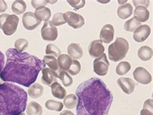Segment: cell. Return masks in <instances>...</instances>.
Masks as SVG:
<instances>
[{
    "mask_svg": "<svg viewBox=\"0 0 153 115\" xmlns=\"http://www.w3.org/2000/svg\"><path fill=\"white\" fill-rule=\"evenodd\" d=\"M28 46H29V42L24 38L18 39L14 43L16 49L20 53H23V51L27 48Z\"/></svg>",
    "mask_w": 153,
    "mask_h": 115,
    "instance_id": "obj_34",
    "label": "cell"
},
{
    "mask_svg": "<svg viewBox=\"0 0 153 115\" xmlns=\"http://www.w3.org/2000/svg\"><path fill=\"white\" fill-rule=\"evenodd\" d=\"M131 69V65L127 62H122L117 65L116 68V73L117 74L123 76L126 74Z\"/></svg>",
    "mask_w": 153,
    "mask_h": 115,
    "instance_id": "obj_30",
    "label": "cell"
},
{
    "mask_svg": "<svg viewBox=\"0 0 153 115\" xmlns=\"http://www.w3.org/2000/svg\"><path fill=\"white\" fill-rule=\"evenodd\" d=\"M151 34V28L147 25L139 26L133 34V39L136 42L142 43L146 40Z\"/></svg>",
    "mask_w": 153,
    "mask_h": 115,
    "instance_id": "obj_11",
    "label": "cell"
},
{
    "mask_svg": "<svg viewBox=\"0 0 153 115\" xmlns=\"http://www.w3.org/2000/svg\"><path fill=\"white\" fill-rule=\"evenodd\" d=\"M22 23L24 28L25 29L33 30L37 28L42 23V21L37 18L34 13L27 12L23 16Z\"/></svg>",
    "mask_w": 153,
    "mask_h": 115,
    "instance_id": "obj_9",
    "label": "cell"
},
{
    "mask_svg": "<svg viewBox=\"0 0 153 115\" xmlns=\"http://www.w3.org/2000/svg\"><path fill=\"white\" fill-rule=\"evenodd\" d=\"M63 15L68 25L73 29H79L85 24V19L82 16L79 14H76L74 12L67 11Z\"/></svg>",
    "mask_w": 153,
    "mask_h": 115,
    "instance_id": "obj_8",
    "label": "cell"
},
{
    "mask_svg": "<svg viewBox=\"0 0 153 115\" xmlns=\"http://www.w3.org/2000/svg\"><path fill=\"white\" fill-rule=\"evenodd\" d=\"M56 2H57V1H35V0H33L31 1V4L32 6L36 9L39 7H45L48 3H54Z\"/></svg>",
    "mask_w": 153,
    "mask_h": 115,
    "instance_id": "obj_37",
    "label": "cell"
},
{
    "mask_svg": "<svg viewBox=\"0 0 153 115\" xmlns=\"http://www.w3.org/2000/svg\"><path fill=\"white\" fill-rule=\"evenodd\" d=\"M52 94L55 98L58 99H63L65 98L67 94L66 90L62 87L58 82H55L51 86Z\"/></svg>",
    "mask_w": 153,
    "mask_h": 115,
    "instance_id": "obj_21",
    "label": "cell"
},
{
    "mask_svg": "<svg viewBox=\"0 0 153 115\" xmlns=\"http://www.w3.org/2000/svg\"><path fill=\"white\" fill-rule=\"evenodd\" d=\"M45 106L47 109L50 111H54L60 112L63 110L64 105L60 102H57L53 100H49L45 102Z\"/></svg>",
    "mask_w": 153,
    "mask_h": 115,
    "instance_id": "obj_28",
    "label": "cell"
},
{
    "mask_svg": "<svg viewBox=\"0 0 153 115\" xmlns=\"http://www.w3.org/2000/svg\"><path fill=\"white\" fill-rule=\"evenodd\" d=\"M45 53L47 55H51L54 57H58L61 54V50L58 47L52 43L48 44L45 49Z\"/></svg>",
    "mask_w": 153,
    "mask_h": 115,
    "instance_id": "obj_32",
    "label": "cell"
},
{
    "mask_svg": "<svg viewBox=\"0 0 153 115\" xmlns=\"http://www.w3.org/2000/svg\"><path fill=\"white\" fill-rule=\"evenodd\" d=\"M117 84L127 94H131L133 93L136 87L134 81L129 78H120L118 79Z\"/></svg>",
    "mask_w": 153,
    "mask_h": 115,
    "instance_id": "obj_13",
    "label": "cell"
},
{
    "mask_svg": "<svg viewBox=\"0 0 153 115\" xmlns=\"http://www.w3.org/2000/svg\"><path fill=\"white\" fill-rule=\"evenodd\" d=\"M27 115H42L43 109L39 104L36 102H31L27 107Z\"/></svg>",
    "mask_w": 153,
    "mask_h": 115,
    "instance_id": "obj_23",
    "label": "cell"
},
{
    "mask_svg": "<svg viewBox=\"0 0 153 115\" xmlns=\"http://www.w3.org/2000/svg\"><path fill=\"white\" fill-rule=\"evenodd\" d=\"M58 78H59L62 82L63 85L66 87H70L73 84V79L68 74L66 71L61 70L58 74Z\"/></svg>",
    "mask_w": 153,
    "mask_h": 115,
    "instance_id": "obj_29",
    "label": "cell"
},
{
    "mask_svg": "<svg viewBox=\"0 0 153 115\" xmlns=\"http://www.w3.org/2000/svg\"><path fill=\"white\" fill-rule=\"evenodd\" d=\"M57 78H58V74L56 73L54 70L46 67L43 69L41 80L43 84L51 87L53 83L56 82Z\"/></svg>",
    "mask_w": 153,
    "mask_h": 115,
    "instance_id": "obj_14",
    "label": "cell"
},
{
    "mask_svg": "<svg viewBox=\"0 0 153 115\" xmlns=\"http://www.w3.org/2000/svg\"><path fill=\"white\" fill-rule=\"evenodd\" d=\"M6 56V64L0 72V78L3 82L16 83L26 87L34 84L46 65L38 57L20 53L16 49H8Z\"/></svg>",
    "mask_w": 153,
    "mask_h": 115,
    "instance_id": "obj_1",
    "label": "cell"
},
{
    "mask_svg": "<svg viewBox=\"0 0 153 115\" xmlns=\"http://www.w3.org/2000/svg\"><path fill=\"white\" fill-rule=\"evenodd\" d=\"M43 87L41 84H38V83H35V84L31 85L27 91V93L29 94V96L33 99L41 97L43 94Z\"/></svg>",
    "mask_w": 153,
    "mask_h": 115,
    "instance_id": "obj_18",
    "label": "cell"
},
{
    "mask_svg": "<svg viewBox=\"0 0 153 115\" xmlns=\"http://www.w3.org/2000/svg\"><path fill=\"white\" fill-rule=\"evenodd\" d=\"M133 77L140 84L147 85L152 82L151 74L142 67H138L134 70Z\"/></svg>",
    "mask_w": 153,
    "mask_h": 115,
    "instance_id": "obj_10",
    "label": "cell"
},
{
    "mask_svg": "<svg viewBox=\"0 0 153 115\" xmlns=\"http://www.w3.org/2000/svg\"><path fill=\"white\" fill-rule=\"evenodd\" d=\"M127 1H118V3L120 4V5H122V4H123L124 5V3H126Z\"/></svg>",
    "mask_w": 153,
    "mask_h": 115,
    "instance_id": "obj_43",
    "label": "cell"
},
{
    "mask_svg": "<svg viewBox=\"0 0 153 115\" xmlns=\"http://www.w3.org/2000/svg\"><path fill=\"white\" fill-rule=\"evenodd\" d=\"M19 18L16 15L2 14L0 15V29L7 36L14 34L17 30Z\"/></svg>",
    "mask_w": 153,
    "mask_h": 115,
    "instance_id": "obj_5",
    "label": "cell"
},
{
    "mask_svg": "<svg viewBox=\"0 0 153 115\" xmlns=\"http://www.w3.org/2000/svg\"><path fill=\"white\" fill-rule=\"evenodd\" d=\"M114 29L111 24L105 25L100 31V40L105 43H109L114 39Z\"/></svg>",
    "mask_w": 153,
    "mask_h": 115,
    "instance_id": "obj_15",
    "label": "cell"
},
{
    "mask_svg": "<svg viewBox=\"0 0 153 115\" xmlns=\"http://www.w3.org/2000/svg\"><path fill=\"white\" fill-rule=\"evenodd\" d=\"M51 22L52 24H53V25H54L55 27L60 26L67 23L65 19V18H64V15L62 13H56L54 15L53 18H52V20Z\"/></svg>",
    "mask_w": 153,
    "mask_h": 115,
    "instance_id": "obj_35",
    "label": "cell"
},
{
    "mask_svg": "<svg viewBox=\"0 0 153 115\" xmlns=\"http://www.w3.org/2000/svg\"><path fill=\"white\" fill-rule=\"evenodd\" d=\"M81 64H80V62H78V60H76V59H74V60L72 61L71 65L69 67V69L67 70L68 73L71 74L72 76H76L79 73L80 70H81Z\"/></svg>",
    "mask_w": 153,
    "mask_h": 115,
    "instance_id": "obj_33",
    "label": "cell"
},
{
    "mask_svg": "<svg viewBox=\"0 0 153 115\" xmlns=\"http://www.w3.org/2000/svg\"><path fill=\"white\" fill-rule=\"evenodd\" d=\"M133 13V7L130 3H126L118 8L117 14L118 17L122 19H126L130 17Z\"/></svg>",
    "mask_w": 153,
    "mask_h": 115,
    "instance_id": "obj_19",
    "label": "cell"
},
{
    "mask_svg": "<svg viewBox=\"0 0 153 115\" xmlns=\"http://www.w3.org/2000/svg\"><path fill=\"white\" fill-rule=\"evenodd\" d=\"M3 80H1V78H0V84H3Z\"/></svg>",
    "mask_w": 153,
    "mask_h": 115,
    "instance_id": "obj_44",
    "label": "cell"
},
{
    "mask_svg": "<svg viewBox=\"0 0 153 115\" xmlns=\"http://www.w3.org/2000/svg\"><path fill=\"white\" fill-rule=\"evenodd\" d=\"M132 3H133L135 7L143 6L147 8L149 6V0H147V1H136V0H133Z\"/></svg>",
    "mask_w": 153,
    "mask_h": 115,
    "instance_id": "obj_38",
    "label": "cell"
},
{
    "mask_svg": "<svg viewBox=\"0 0 153 115\" xmlns=\"http://www.w3.org/2000/svg\"><path fill=\"white\" fill-rule=\"evenodd\" d=\"M67 3L74 8L75 9H79L83 8L85 5V0H67Z\"/></svg>",
    "mask_w": 153,
    "mask_h": 115,
    "instance_id": "obj_36",
    "label": "cell"
},
{
    "mask_svg": "<svg viewBox=\"0 0 153 115\" xmlns=\"http://www.w3.org/2000/svg\"><path fill=\"white\" fill-rule=\"evenodd\" d=\"M105 47L103 42L100 39H96L91 42L88 46V53L90 56L93 58H98L104 53Z\"/></svg>",
    "mask_w": 153,
    "mask_h": 115,
    "instance_id": "obj_12",
    "label": "cell"
},
{
    "mask_svg": "<svg viewBox=\"0 0 153 115\" xmlns=\"http://www.w3.org/2000/svg\"><path fill=\"white\" fill-rule=\"evenodd\" d=\"M138 56L142 61H149L152 57V49L149 46H142L138 50Z\"/></svg>",
    "mask_w": 153,
    "mask_h": 115,
    "instance_id": "obj_24",
    "label": "cell"
},
{
    "mask_svg": "<svg viewBox=\"0 0 153 115\" xmlns=\"http://www.w3.org/2000/svg\"><path fill=\"white\" fill-rule=\"evenodd\" d=\"M134 14V18L140 23L147 22L149 18L150 15L149 12L147 8L143 6L136 7Z\"/></svg>",
    "mask_w": 153,
    "mask_h": 115,
    "instance_id": "obj_17",
    "label": "cell"
},
{
    "mask_svg": "<svg viewBox=\"0 0 153 115\" xmlns=\"http://www.w3.org/2000/svg\"><path fill=\"white\" fill-rule=\"evenodd\" d=\"M110 63L108 61L106 54L103 53L102 56L96 58L93 63L94 71L99 76H105L107 74Z\"/></svg>",
    "mask_w": 153,
    "mask_h": 115,
    "instance_id": "obj_7",
    "label": "cell"
},
{
    "mask_svg": "<svg viewBox=\"0 0 153 115\" xmlns=\"http://www.w3.org/2000/svg\"><path fill=\"white\" fill-rule=\"evenodd\" d=\"M43 62L45 65L49 67V68L54 71L59 70V66L58 60L54 56H51V55H45L43 57Z\"/></svg>",
    "mask_w": 153,
    "mask_h": 115,
    "instance_id": "obj_27",
    "label": "cell"
},
{
    "mask_svg": "<svg viewBox=\"0 0 153 115\" xmlns=\"http://www.w3.org/2000/svg\"><path fill=\"white\" fill-rule=\"evenodd\" d=\"M128 49L129 45L127 39L118 37L116 38L114 43L108 46V58L114 62L122 60L126 56Z\"/></svg>",
    "mask_w": 153,
    "mask_h": 115,
    "instance_id": "obj_4",
    "label": "cell"
},
{
    "mask_svg": "<svg viewBox=\"0 0 153 115\" xmlns=\"http://www.w3.org/2000/svg\"><path fill=\"white\" fill-rule=\"evenodd\" d=\"M140 25H142V23L136 20L134 18H132L125 23L124 29L128 32H134Z\"/></svg>",
    "mask_w": 153,
    "mask_h": 115,
    "instance_id": "obj_31",
    "label": "cell"
},
{
    "mask_svg": "<svg viewBox=\"0 0 153 115\" xmlns=\"http://www.w3.org/2000/svg\"><path fill=\"white\" fill-rule=\"evenodd\" d=\"M5 66V55L0 50V72L3 70Z\"/></svg>",
    "mask_w": 153,
    "mask_h": 115,
    "instance_id": "obj_39",
    "label": "cell"
},
{
    "mask_svg": "<svg viewBox=\"0 0 153 115\" xmlns=\"http://www.w3.org/2000/svg\"><path fill=\"white\" fill-rule=\"evenodd\" d=\"M78 98L76 94H68L64 98L63 105H65V108L68 109H72L75 108L77 105Z\"/></svg>",
    "mask_w": 153,
    "mask_h": 115,
    "instance_id": "obj_26",
    "label": "cell"
},
{
    "mask_svg": "<svg viewBox=\"0 0 153 115\" xmlns=\"http://www.w3.org/2000/svg\"><path fill=\"white\" fill-rule=\"evenodd\" d=\"M34 14L40 21L47 22L51 17V11L47 7H39L36 9Z\"/></svg>",
    "mask_w": 153,
    "mask_h": 115,
    "instance_id": "obj_20",
    "label": "cell"
},
{
    "mask_svg": "<svg viewBox=\"0 0 153 115\" xmlns=\"http://www.w3.org/2000/svg\"><path fill=\"white\" fill-rule=\"evenodd\" d=\"M19 115H25V114L24 113H22L21 114H19Z\"/></svg>",
    "mask_w": 153,
    "mask_h": 115,
    "instance_id": "obj_45",
    "label": "cell"
},
{
    "mask_svg": "<svg viewBox=\"0 0 153 115\" xmlns=\"http://www.w3.org/2000/svg\"><path fill=\"white\" fill-rule=\"evenodd\" d=\"M27 4L22 0L14 1L12 5V10L16 15H20L23 14L26 11Z\"/></svg>",
    "mask_w": 153,
    "mask_h": 115,
    "instance_id": "obj_25",
    "label": "cell"
},
{
    "mask_svg": "<svg viewBox=\"0 0 153 115\" xmlns=\"http://www.w3.org/2000/svg\"><path fill=\"white\" fill-rule=\"evenodd\" d=\"M7 9V3L5 1H3V0H0V13L5 12Z\"/></svg>",
    "mask_w": 153,
    "mask_h": 115,
    "instance_id": "obj_40",
    "label": "cell"
},
{
    "mask_svg": "<svg viewBox=\"0 0 153 115\" xmlns=\"http://www.w3.org/2000/svg\"><path fill=\"white\" fill-rule=\"evenodd\" d=\"M28 94L19 86L9 82L0 84V115H19L26 110Z\"/></svg>",
    "mask_w": 153,
    "mask_h": 115,
    "instance_id": "obj_3",
    "label": "cell"
},
{
    "mask_svg": "<svg viewBox=\"0 0 153 115\" xmlns=\"http://www.w3.org/2000/svg\"><path fill=\"white\" fill-rule=\"evenodd\" d=\"M153 111L147 109H143L140 112V115H153L152 113Z\"/></svg>",
    "mask_w": 153,
    "mask_h": 115,
    "instance_id": "obj_41",
    "label": "cell"
},
{
    "mask_svg": "<svg viewBox=\"0 0 153 115\" xmlns=\"http://www.w3.org/2000/svg\"><path fill=\"white\" fill-rule=\"evenodd\" d=\"M41 35L43 40L54 42L58 36L57 27L53 25L51 21L45 22L41 29Z\"/></svg>",
    "mask_w": 153,
    "mask_h": 115,
    "instance_id": "obj_6",
    "label": "cell"
},
{
    "mask_svg": "<svg viewBox=\"0 0 153 115\" xmlns=\"http://www.w3.org/2000/svg\"><path fill=\"white\" fill-rule=\"evenodd\" d=\"M67 53L69 56L76 59H81L83 55V49L79 44L72 43L68 46Z\"/></svg>",
    "mask_w": 153,
    "mask_h": 115,
    "instance_id": "obj_16",
    "label": "cell"
},
{
    "mask_svg": "<svg viewBox=\"0 0 153 115\" xmlns=\"http://www.w3.org/2000/svg\"><path fill=\"white\" fill-rule=\"evenodd\" d=\"M76 94L77 115H108L114 99L104 82L96 77L80 84Z\"/></svg>",
    "mask_w": 153,
    "mask_h": 115,
    "instance_id": "obj_2",
    "label": "cell"
},
{
    "mask_svg": "<svg viewBox=\"0 0 153 115\" xmlns=\"http://www.w3.org/2000/svg\"><path fill=\"white\" fill-rule=\"evenodd\" d=\"M72 59L67 54H60L58 58V63L59 69L62 70H67L71 65Z\"/></svg>",
    "mask_w": 153,
    "mask_h": 115,
    "instance_id": "obj_22",
    "label": "cell"
},
{
    "mask_svg": "<svg viewBox=\"0 0 153 115\" xmlns=\"http://www.w3.org/2000/svg\"><path fill=\"white\" fill-rule=\"evenodd\" d=\"M59 115H75V114L72 111H71L64 110L62 112L60 113Z\"/></svg>",
    "mask_w": 153,
    "mask_h": 115,
    "instance_id": "obj_42",
    "label": "cell"
}]
</instances>
